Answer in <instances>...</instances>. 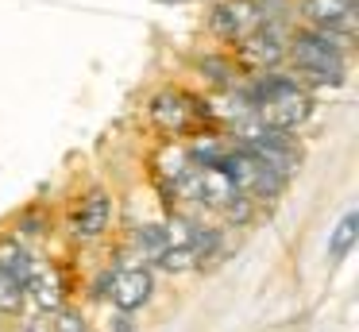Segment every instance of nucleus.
Wrapping results in <instances>:
<instances>
[{"mask_svg": "<svg viewBox=\"0 0 359 332\" xmlns=\"http://www.w3.org/2000/svg\"><path fill=\"white\" fill-rule=\"evenodd\" d=\"M32 255H27V247L20 244V239H12V236H4L0 239V270H4V274H12L16 278L20 286L27 282V274H32Z\"/></svg>", "mask_w": 359, "mask_h": 332, "instance_id": "f8f14e48", "label": "nucleus"}, {"mask_svg": "<svg viewBox=\"0 0 359 332\" xmlns=\"http://www.w3.org/2000/svg\"><path fill=\"white\" fill-rule=\"evenodd\" d=\"M132 251L140 255L143 263H158V255L166 251V232H163V224H143V228H135Z\"/></svg>", "mask_w": 359, "mask_h": 332, "instance_id": "ddd939ff", "label": "nucleus"}, {"mask_svg": "<svg viewBox=\"0 0 359 332\" xmlns=\"http://www.w3.org/2000/svg\"><path fill=\"white\" fill-rule=\"evenodd\" d=\"M104 290H109L112 305L120 313H135L140 305H147L151 290H155V274L147 267H124V270H112L104 278Z\"/></svg>", "mask_w": 359, "mask_h": 332, "instance_id": "7ed1b4c3", "label": "nucleus"}, {"mask_svg": "<svg viewBox=\"0 0 359 332\" xmlns=\"http://www.w3.org/2000/svg\"><path fill=\"white\" fill-rule=\"evenodd\" d=\"M305 15L317 27L336 31V35L355 31V0H305Z\"/></svg>", "mask_w": 359, "mask_h": 332, "instance_id": "0eeeda50", "label": "nucleus"}, {"mask_svg": "<svg viewBox=\"0 0 359 332\" xmlns=\"http://www.w3.org/2000/svg\"><path fill=\"white\" fill-rule=\"evenodd\" d=\"M158 267L170 270V274L194 270V267H197V251H194V247H166V251L158 255Z\"/></svg>", "mask_w": 359, "mask_h": 332, "instance_id": "2eb2a0df", "label": "nucleus"}, {"mask_svg": "<svg viewBox=\"0 0 359 332\" xmlns=\"http://www.w3.org/2000/svg\"><path fill=\"white\" fill-rule=\"evenodd\" d=\"M197 178H201V197H197V201L220 208V213H224V208L240 197V190H236L232 178H228L220 166H197Z\"/></svg>", "mask_w": 359, "mask_h": 332, "instance_id": "1a4fd4ad", "label": "nucleus"}, {"mask_svg": "<svg viewBox=\"0 0 359 332\" xmlns=\"http://www.w3.org/2000/svg\"><path fill=\"white\" fill-rule=\"evenodd\" d=\"M243 58L255 62V66H266V69L278 66V62H282V43H278V35H271V31L259 27L255 35L243 39Z\"/></svg>", "mask_w": 359, "mask_h": 332, "instance_id": "9b49d317", "label": "nucleus"}, {"mask_svg": "<svg viewBox=\"0 0 359 332\" xmlns=\"http://www.w3.org/2000/svg\"><path fill=\"white\" fill-rule=\"evenodd\" d=\"M24 293L32 298V305L39 313H62L66 286H62V274L55 267H32V274L24 282Z\"/></svg>", "mask_w": 359, "mask_h": 332, "instance_id": "423d86ee", "label": "nucleus"}, {"mask_svg": "<svg viewBox=\"0 0 359 332\" xmlns=\"http://www.w3.org/2000/svg\"><path fill=\"white\" fill-rule=\"evenodd\" d=\"M20 301H24V286H20L12 274L0 270V313H16Z\"/></svg>", "mask_w": 359, "mask_h": 332, "instance_id": "f3484780", "label": "nucleus"}, {"mask_svg": "<svg viewBox=\"0 0 359 332\" xmlns=\"http://www.w3.org/2000/svg\"><path fill=\"white\" fill-rule=\"evenodd\" d=\"M163 232H166V247H194L197 236H201V228L189 220H170Z\"/></svg>", "mask_w": 359, "mask_h": 332, "instance_id": "dca6fc26", "label": "nucleus"}, {"mask_svg": "<svg viewBox=\"0 0 359 332\" xmlns=\"http://www.w3.org/2000/svg\"><path fill=\"white\" fill-rule=\"evenodd\" d=\"M58 321H55V332H89L86 328V321H81L78 313H55Z\"/></svg>", "mask_w": 359, "mask_h": 332, "instance_id": "a211bd4d", "label": "nucleus"}, {"mask_svg": "<svg viewBox=\"0 0 359 332\" xmlns=\"http://www.w3.org/2000/svg\"><path fill=\"white\" fill-rule=\"evenodd\" d=\"M263 27V8H259V0H224V4L212 8V31H217L220 39H248L255 35V31Z\"/></svg>", "mask_w": 359, "mask_h": 332, "instance_id": "20e7f679", "label": "nucleus"}, {"mask_svg": "<svg viewBox=\"0 0 359 332\" xmlns=\"http://www.w3.org/2000/svg\"><path fill=\"white\" fill-rule=\"evenodd\" d=\"M309 112H313V105L302 89L282 93V97H271V100L251 108V116H255L263 128H274V131H294L302 120H309Z\"/></svg>", "mask_w": 359, "mask_h": 332, "instance_id": "39448f33", "label": "nucleus"}, {"mask_svg": "<svg viewBox=\"0 0 359 332\" xmlns=\"http://www.w3.org/2000/svg\"><path fill=\"white\" fill-rule=\"evenodd\" d=\"M151 120H155L158 128H166V131H178V128H186V124L194 120V105H189V97L166 89V93H158V97L151 100Z\"/></svg>", "mask_w": 359, "mask_h": 332, "instance_id": "6e6552de", "label": "nucleus"}, {"mask_svg": "<svg viewBox=\"0 0 359 332\" xmlns=\"http://www.w3.org/2000/svg\"><path fill=\"white\" fill-rule=\"evenodd\" d=\"M109 216H112V201L104 197V193H89V197L81 201V208L74 213V228H78L81 236H101V232L109 228Z\"/></svg>", "mask_w": 359, "mask_h": 332, "instance_id": "9d476101", "label": "nucleus"}, {"mask_svg": "<svg viewBox=\"0 0 359 332\" xmlns=\"http://www.w3.org/2000/svg\"><path fill=\"white\" fill-rule=\"evenodd\" d=\"M294 62L313 74L317 81H344V35L336 31H305V35L294 39Z\"/></svg>", "mask_w": 359, "mask_h": 332, "instance_id": "f03ea898", "label": "nucleus"}, {"mask_svg": "<svg viewBox=\"0 0 359 332\" xmlns=\"http://www.w3.org/2000/svg\"><path fill=\"white\" fill-rule=\"evenodd\" d=\"M355 239H359V213H344V220L336 224L332 239H328V259L340 263L344 255L355 247Z\"/></svg>", "mask_w": 359, "mask_h": 332, "instance_id": "4468645a", "label": "nucleus"}, {"mask_svg": "<svg viewBox=\"0 0 359 332\" xmlns=\"http://www.w3.org/2000/svg\"><path fill=\"white\" fill-rule=\"evenodd\" d=\"M217 166L232 178V185L243 193V197H278L282 185H286V174L274 170L271 162L259 159V154L248 151V147H240V151H224Z\"/></svg>", "mask_w": 359, "mask_h": 332, "instance_id": "f257e3e1", "label": "nucleus"}]
</instances>
